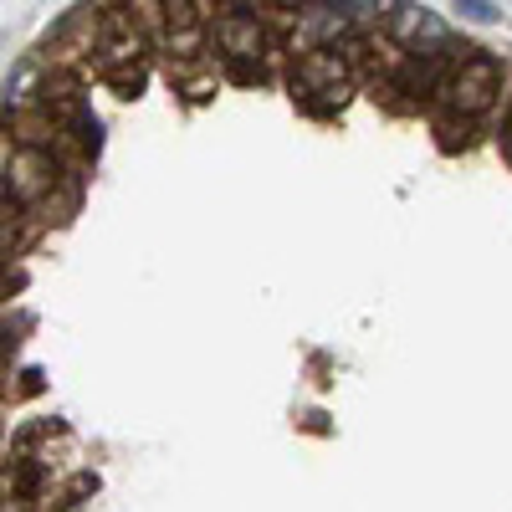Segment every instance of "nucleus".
I'll return each mask as SVG.
<instances>
[{
	"instance_id": "2",
	"label": "nucleus",
	"mask_w": 512,
	"mask_h": 512,
	"mask_svg": "<svg viewBox=\"0 0 512 512\" xmlns=\"http://www.w3.org/2000/svg\"><path fill=\"white\" fill-rule=\"evenodd\" d=\"M221 41L231 57H256V47H262V31H256L251 16H226L221 21Z\"/></svg>"
},
{
	"instance_id": "1",
	"label": "nucleus",
	"mask_w": 512,
	"mask_h": 512,
	"mask_svg": "<svg viewBox=\"0 0 512 512\" xmlns=\"http://www.w3.org/2000/svg\"><path fill=\"white\" fill-rule=\"evenodd\" d=\"M446 93H451V103H456L461 113H482V108H492V98L502 93V67H497V57H487V52L461 57L456 77L446 82Z\"/></svg>"
},
{
	"instance_id": "3",
	"label": "nucleus",
	"mask_w": 512,
	"mask_h": 512,
	"mask_svg": "<svg viewBox=\"0 0 512 512\" xmlns=\"http://www.w3.org/2000/svg\"><path fill=\"white\" fill-rule=\"evenodd\" d=\"M456 11H461L466 21H477V26L502 21V6H492V0H456Z\"/></svg>"
},
{
	"instance_id": "4",
	"label": "nucleus",
	"mask_w": 512,
	"mask_h": 512,
	"mask_svg": "<svg viewBox=\"0 0 512 512\" xmlns=\"http://www.w3.org/2000/svg\"><path fill=\"white\" fill-rule=\"evenodd\" d=\"M507 139H512V118H507Z\"/></svg>"
}]
</instances>
